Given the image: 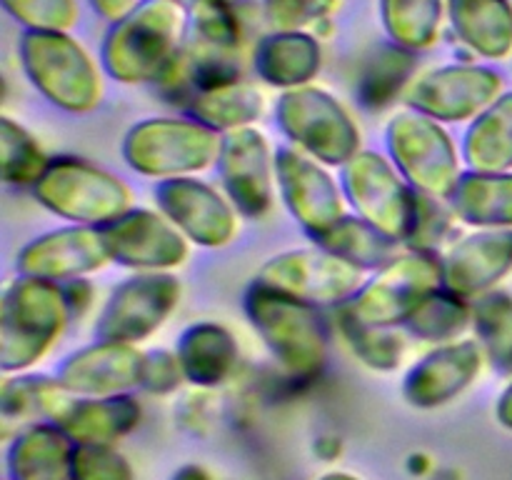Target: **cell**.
I'll list each match as a JSON object with an SVG mask.
<instances>
[{
    "mask_svg": "<svg viewBox=\"0 0 512 480\" xmlns=\"http://www.w3.org/2000/svg\"><path fill=\"white\" fill-rule=\"evenodd\" d=\"M220 175L233 203L245 215H263L270 208V153L258 130H230L220 148Z\"/></svg>",
    "mask_w": 512,
    "mask_h": 480,
    "instance_id": "obj_19",
    "label": "cell"
},
{
    "mask_svg": "<svg viewBox=\"0 0 512 480\" xmlns=\"http://www.w3.org/2000/svg\"><path fill=\"white\" fill-rule=\"evenodd\" d=\"M450 228V215L443 205L435 200V195L418 193V208H415V223L413 233H410V243L415 248H428V245L438 243Z\"/></svg>",
    "mask_w": 512,
    "mask_h": 480,
    "instance_id": "obj_42",
    "label": "cell"
},
{
    "mask_svg": "<svg viewBox=\"0 0 512 480\" xmlns=\"http://www.w3.org/2000/svg\"><path fill=\"white\" fill-rule=\"evenodd\" d=\"M450 18L460 40L475 53L505 58L512 50V5L508 0H450Z\"/></svg>",
    "mask_w": 512,
    "mask_h": 480,
    "instance_id": "obj_26",
    "label": "cell"
},
{
    "mask_svg": "<svg viewBox=\"0 0 512 480\" xmlns=\"http://www.w3.org/2000/svg\"><path fill=\"white\" fill-rule=\"evenodd\" d=\"M280 190L290 213L313 235H325L343 220V200L328 173L295 150H280L275 158Z\"/></svg>",
    "mask_w": 512,
    "mask_h": 480,
    "instance_id": "obj_15",
    "label": "cell"
},
{
    "mask_svg": "<svg viewBox=\"0 0 512 480\" xmlns=\"http://www.w3.org/2000/svg\"><path fill=\"white\" fill-rule=\"evenodd\" d=\"M140 420V405L130 395L80 398L75 395L55 425L70 435L75 445H115Z\"/></svg>",
    "mask_w": 512,
    "mask_h": 480,
    "instance_id": "obj_22",
    "label": "cell"
},
{
    "mask_svg": "<svg viewBox=\"0 0 512 480\" xmlns=\"http://www.w3.org/2000/svg\"><path fill=\"white\" fill-rule=\"evenodd\" d=\"M75 393H70L60 380L18 378L3 385V418L35 425L38 418L58 420L68 408Z\"/></svg>",
    "mask_w": 512,
    "mask_h": 480,
    "instance_id": "obj_29",
    "label": "cell"
},
{
    "mask_svg": "<svg viewBox=\"0 0 512 480\" xmlns=\"http://www.w3.org/2000/svg\"><path fill=\"white\" fill-rule=\"evenodd\" d=\"M260 78L278 88H303L320 70V45L300 30H278L255 50Z\"/></svg>",
    "mask_w": 512,
    "mask_h": 480,
    "instance_id": "obj_24",
    "label": "cell"
},
{
    "mask_svg": "<svg viewBox=\"0 0 512 480\" xmlns=\"http://www.w3.org/2000/svg\"><path fill=\"white\" fill-rule=\"evenodd\" d=\"M278 120L295 143L323 163H350L358 155V128L343 105L325 90H288L278 103Z\"/></svg>",
    "mask_w": 512,
    "mask_h": 480,
    "instance_id": "obj_7",
    "label": "cell"
},
{
    "mask_svg": "<svg viewBox=\"0 0 512 480\" xmlns=\"http://www.w3.org/2000/svg\"><path fill=\"white\" fill-rule=\"evenodd\" d=\"M258 280L305 303L323 305L353 295L360 288L363 273L358 265L320 248L275 255L263 265Z\"/></svg>",
    "mask_w": 512,
    "mask_h": 480,
    "instance_id": "obj_11",
    "label": "cell"
},
{
    "mask_svg": "<svg viewBox=\"0 0 512 480\" xmlns=\"http://www.w3.org/2000/svg\"><path fill=\"white\" fill-rule=\"evenodd\" d=\"M185 373L180 365L178 353H168V350H155V353H145L143 365V388L150 393H170L183 383Z\"/></svg>",
    "mask_w": 512,
    "mask_h": 480,
    "instance_id": "obj_43",
    "label": "cell"
},
{
    "mask_svg": "<svg viewBox=\"0 0 512 480\" xmlns=\"http://www.w3.org/2000/svg\"><path fill=\"white\" fill-rule=\"evenodd\" d=\"M340 0H265V18L275 30H300L338 8Z\"/></svg>",
    "mask_w": 512,
    "mask_h": 480,
    "instance_id": "obj_41",
    "label": "cell"
},
{
    "mask_svg": "<svg viewBox=\"0 0 512 480\" xmlns=\"http://www.w3.org/2000/svg\"><path fill=\"white\" fill-rule=\"evenodd\" d=\"M470 313L463 298L445 290H435L413 315L408 325L418 338L425 340H450L468 325Z\"/></svg>",
    "mask_w": 512,
    "mask_h": 480,
    "instance_id": "obj_35",
    "label": "cell"
},
{
    "mask_svg": "<svg viewBox=\"0 0 512 480\" xmlns=\"http://www.w3.org/2000/svg\"><path fill=\"white\" fill-rule=\"evenodd\" d=\"M413 73V55L400 45H383L365 58L358 95L368 108H383L395 98Z\"/></svg>",
    "mask_w": 512,
    "mask_h": 480,
    "instance_id": "obj_33",
    "label": "cell"
},
{
    "mask_svg": "<svg viewBox=\"0 0 512 480\" xmlns=\"http://www.w3.org/2000/svg\"><path fill=\"white\" fill-rule=\"evenodd\" d=\"M498 420L505 425V428L512 430V385L500 395L498 400Z\"/></svg>",
    "mask_w": 512,
    "mask_h": 480,
    "instance_id": "obj_45",
    "label": "cell"
},
{
    "mask_svg": "<svg viewBox=\"0 0 512 480\" xmlns=\"http://www.w3.org/2000/svg\"><path fill=\"white\" fill-rule=\"evenodd\" d=\"M455 210L463 220L483 228H512V175L473 173L453 190Z\"/></svg>",
    "mask_w": 512,
    "mask_h": 480,
    "instance_id": "obj_27",
    "label": "cell"
},
{
    "mask_svg": "<svg viewBox=\"0 0 512 480\" xmlns=\"http://www.w3.org/2000/svg\"><path fill=\"white\" fill-rule=\"evenodd\" d=\"M173 480H210V475L203 468H198V465H185V468L175 473Z\"/></svg>",
    "mask_w": 512,
    "mask_h": 480,
    "instance_id": "obj_46",
    "label": "cell"
},
{
    "mask_svg": "<svg viewBox=\"0 0 512 480\" xmlns=\"http://www.w3.org/2000/svg\"><path fill=\"white\" fill-rule=\"evenodd\" d=\"M180 298L178 280L170 275H140L120 285L98 320L100 340L135 343L148 338L173 313Z\"/></svg>",
    "mask_w": 512,
    "mask_h": 480,
    "instance_id": "obj_12",
    "label": "cell"
},
{
    "mask_svg": "<svg viewBox=\"0 0 512 480\" xmlns=\"http://www.w3.org/2000/svg\"><path fill=\"white\" fill-rule=\"evenodd\" d=\"M383 23L395 45L423 50L435 43L443 23V0H380Z\"/></svg>",
    "mask_w": 512,
    "mask_h": 480,
    "instance_id": "obj_31",
    "label": "cell"
},
{
    "mask_svg": "<svg viewBox=\"0 0 512 480\" xmlns=\"http://www.w3.org/2000/svg\"><path fill=\"white\" fill-rule=\"evenodd\" d=\"M145 353L133 343L98 340L90 348L70 355L60 368L58 380L80 398L123 395L125 390L143 385Z\"/></svg>",
    "mask_w": 512,
    "mask_h": 480,
    "instance_id": "obj_14",
    "label": "cell"
},
{
    "mask_svg": "<svg viewBox=\"0 0 512 480\" xmlns=\"http://www.w3.org/2000/svg\"><path fill=\"white\" fill-rule=\"evenodd\" d=\"M20 55L28 78L55 105L73 113L98 105L103 95L98 68L70 35L60 30H28Z\"/></svg>",
    "mask_w": 512,
    "mask_h": 480,
    "instance_id": "obj_4",
    "label": "cell"
},
{
    "mask_svg": "<svg viewBox=\"0 0 512 480\" xmlns=\"http://www.w3.org/2000/svg\"><path fill=\"white\" fill-rule=\"evenodd\" d=\"M178 358L185 380L203 388H213L228 380L238 360L235 338L215 323H198L183 333L178 343Z\"/></svg>",
    "mask_w": 512,
    "mask_h": 480,
    "instance_id": "obj_25",
    "label": "cell"
},
{
    "mask_svg": "<svg viewBox=\"0 0 512 480\" xmlns=\"http://www.w3.org/2000/svg\"><path fill=\"white\" fill-rule=\"evenodd\" d=\"M195 118L215 130H238L253 123L263 113V95L245 83H230L225 88L198 95L190 103Z\"/></svg>",
    "mask_w": 512,
    "mask_h": 480,
    "instance_id": "obj_32",
    "label": "cell"
},
{
    "mask_svg": "<svg viewBox=\"0 0 512 480\" xmlns=\"http://www.w3.org/2000/svg\"><path fill=\"white\" fill-rule=\"evenodd\" d=\"M343 333L348 338L350 348L355 350L365 365L375 370H393L403 355V340L380 325H365L353 315L343 318Z\"/></svg>",
    "mask_w": 512,
    "mask_h": 480,
    "instance_id": "obj_37",
    "label": "cell"
},
{
    "mask_svg": "<svg viewBox=\"0 0 512 480\" xmlns=\"http://www.w3.org/2000/svg\"><path fill=\"white\" fill-rule=\"evenodd\" d=\"M110 260L103 230L65 228L43 235L25 245L18 255V268L23 275L43 280H75L93 270L103 268Z\"/></svg>",
    "mask_w": 512,
    "mask_h": 480,
    "instance_id": "obj_16",
    "label": "cell"
},
{
    "mask_svg": "<svg viewBox=\"0 0 512 480\" xmlns=\"http://www.w3.org/2000/svg\"><path fill=\"white\" fill-rule=\"evenodd\" d=\"M5 8L30 30H65L78 18L75 0H3Z\"/></svg>",
    "mask_w": 512,
    "mask_h": 480,
    "instance_id": "obj_40",
    "label": "cell"
},
{
    "mask_svg": "<svg viewBox=\"0 0 512 480\" xmlns=\"http://www.w3.org/2000/svg\"><path fill=\"white\" fill-rule=\"evenodd\" d=\"M320 480H358V478H355V475H348V473H328V475H323Z\"/></svg>",
    "mask_w": 512,
    "mask_h": 480,
    "instance_id": "obj_47",
    "label": "cell"
},
{
    "mask_svg": "<svg viewBox=\"0 0 512 480\" xmlns=\"http://www.w3.org/2000/svg\"><path fill=\"white\" fill-rule=\"evenodd\" d=\"M390 153L405 178L420 190L440 198L453 195L460 183L458 153L453 140L425 113H400L388 128Z\"/></svg>",
    "mask_w": 512,
    "mask_h": 480,
    "instance_id": "obj_8",
    "label": "cell"
},
{
    "mask_svg": "<svg viewBox=\"0 0 512 480\" xmlns=\"http://www.w3.org/2000/svg\"><path fill=\"white\" fill-rule=\"evenodd\" d=\"M475 328L485 353L498 370H512V298L505 293L483 295L475 308Z\"/></svg>",
    "mask_w": 512,
    "mask_h": 480,
    "instance_id": "obj_34",
    "label": "cell"
},
{
    "mask_svg": "<svg viewBox=\"0 0 512 480\" xmlns=\"http://www.w3.org/2000/svg\"><path fill=\"white\" fill-rule=\"evenodd\" d=\"M35 195L45 208L75 223L108 225L130 208V190L118 178L75 158L50 160Z\"/></svg>",
    "mask_w": 512,
    "mask_h": 480,
    "instance_id": "obj_6",
    "label": "cell"
},
{
    "mask_svg": "<svg viewBox=\"0 0 512 480\" xmlns=\"http://www.w3.org/2000/svg\"><path fill=\"white\" fill-rule=\"evenodd\" d=\"M245 310L260 338L293 378H313L323 368L328 338L313 303L258 280L245 295Z\"/></svg>",
    "mask_w": 512,
    "mask_h": 480,
    "instance_id": "obj_2",
    "label": "cell"
},
{
    "mask_svg": "<svg viewBox=\"0 0 512 480\" xmlns=\"http://www.w3.org/2000/svg\"><path fill=\"white\" fill-rule=\"evenodd\" d=\"M443 265L428 255H405L395 258L378 278L360 290L350 315L365 325L390 328L410 320V315L440 290Z\"/></svg>",
    "mask_w": 512,
    "mask_h": 480,
    "instance_id": "obj_9",
    "label": "cell"
},
{
    "mask_svg": "<svg viewBox=\"0 0 512 480\" xmlns=\"http://www.w3.org/2000/svg\"><path fill=\"white\" fill-rule=\"evenodd\" d=\"M465 158L478 173H505L512 168V93L495 100L470 128Z\"/></svg>",
    "mask_w": 512,
    "mask_h": 480,
    "instance_id": "obj_28",
    "label": "cell"
},
{
    "mask_svg": "<svg viewBox=\"0 0 512 480\" xmlns=\"http://www.w3.org/2000/svg\"><path fill=\"white\" fill-rule=\"evenodd\" d=\"M178 8L188 10L195 20V33L223 48L238 45V20H235L230 0H168Z\"/></svg>",
    "mask_w": 512,
    "mask_h": 480,
    "instance_id": "obj_38",
    "label": "cell"
},
{
    "mask_svg": "<svg viewBox=\"0 0 512 480\" xmlns=\"http://www.w3.org/2000/svg\"><path fill=\"white\" fill-rule=\"evenodd\" d=\"M512 268V230L490 228L468 235L443 260V283L460 298L493 288Z\"/></svg>",
    "mask_w": 512,
    "mask_h": 480,
    "instance_id": "obj_21",
    "label": "cell"
},
{
    "mask_svg": "<svg viewBox=\"0 0 512 480\" xmlns=\"http://www.w3.org/2000/svg\"><path fill=\"white\" fill-rule=\"evenodd\" d=\"M320 248L330 250V253L340 255L348 263L358 265V268H368V265H383L388 260H395V243L398 240L388 238L383 230L370 225L368 220H353L343 218L338 225L320 235Z\"/></svg>",
    "mask_w": 512,
    "mask_h": 480,
    "instance_id": "obj_30",
    "label": "cell"
},
{
    "mask_svg": "<svg viewBox=\"0 0 512 480\" xmlns=\"http://www.w3.org/2000/svg\"><path fill=\"white\" fill-rule=\"evenodd\" d=\"M68 303L53 280L23 275L5 288L0 300V365L5 373L28 368L48 353L63 333Z\"/></svg>",
    "mask_w": 512,
    "mask_h": 480,
    "instance_id": "obj_1",
    "label": "cell"
},
{
    "mask_svg": "<svg viewBox=\"0 0 512 480\" xmlns=\"http://www.w3.org/2000/svg\"><path fill=\"white\" fill-rule=\"evenodd\" d=\"M483 353L473 340L450 343L420 360L408 373L403 395L415 408H438L458 398L480 373Z\"/></svg>",
    "mask_w": 512,
    "mask_h": 480,
    "instance_id": "obj_20",
    "label": "cell"
},
{
    "mask_svg": "<svg viewBox=\"0 0 512 480\" xmlns=\"http://www.w3.org/2000/svg\"><path fill=\"white\" fill-rule=\"evenodd\" d=\"M155 195L163 213L195 243L218 248L235 235V213L210 185L193 178H170Z\"/></svg>",
    "mask_w": 512,
    "mask_h": 480,
    "instance_id": "obj_18",
    "label": "cell"
},
{
    "mask_svg": "<svg viewBox=\"0 0 512 480\" xmlns=\"http://www.w3.org/2000/svg\"><path fill=\"white\" fill-rule=\"evenodd\" d=\"M180 13L168 0H148L115 23L103 45L105 70L120 83L160 80L178 55Z\"/></svg>",
    "mask_w": 512,
    "mask_h": 480,
    "instance_id": "obj_3",
    "label": "cell"
},
{
    "mask_svg": "<svg viewBox=\"0 0 512 480\" xmlns=\"http://www.w3.org/2000/svg\"><path fill=\"white\" fill-rule=\"evenodd\" d=\"M0 150H3V178L8 183H38L48 168L40 145L10 118L0 120Z\"/></svg>",
    "mask_w": 512,
    "mask_h": 480,
    "instance_id": "obj_36",
    "label": "cell"
},
{
    "mask_svg": "<svg viewBox=\"0 0 512 480\" xmlns=\"http://www.w3.org/2000/svg\"><path fill=\"white\" fill-rule=\"evenodd\" d=\"M90 3H93V8L98 10L103 18L115 20V23L138 8V0H90Z\"/></svg>",
    "mask_w": 512,
    "mask_h": 480,
    "instance_id": "obj_44",
    "label": "cell"
},
{
    "mask_svg": "<svg viewBox=\"0 0 512 480\" xmlns=\"http://www.w3.org/2000/svg\"><path fill=\"white\" fill-rule=\"evenodd\" d=\"M503 78L478 65H450L428 73L410 88L408 100L435 120H465L498 100Z\"/></svg>",
    "mask_w": 512,
    "mask_h": 480,
    "instance_id": "obj_13",
    "label": "cell"
},
{
    "mask_svg": "<svg viewBox=\"0 0 512 480\" xmlns=\"http://www.w3.org/2000/svg\"><path fill=\"white\" fill-rule=\"evenodd\" d=\"M100 230L108 243L110 258L130 268H173L188 255L183 235L150 210H130Z\"/></svg>",
    "mask_w": 512,
    "mask_h": 480,
    "instance_id": "obj_17",
    "label": "cell"
},
{
    "mask_svg": "<svg viewBox=\"0 0 512 480\" xmlns=\"http://www.w3.org/2000/svg\"><path fill=\"white\" fill-rule=\"evenodd\" d=\"M350 200L370 225L393 240H408L413 233L418 193L398 178L388 160L378 153H358L345 170Z\"/></svg>",
    "mask_w": 512,
    "mask_h": 480,
    "instance_id": "obj_10",
    "label": "cell"
},
{
    "mask_svg": "<svg viewBox=\"0 0 512 480\" xmlns=\"http://www.w3.org/2000/svg\"><path fill=\"white\" fill-rule=\"evenodd\" d=\"M223 140L218 130L195 120L155 118L138 123L128 133L123 155L133 170L158 178H183L220 158Z\"/></svg>",
    "mask_w": 512,
    "mask_h": 480,
    "instance_id": "obj_5",
    "label": "cell"
},
{
    "mask_svg": "<svg viewBox=\"0 0 512 480\" xmlns=\"http://www.w3.org/2000/svg\"><path fill=\"white\" fill-rule=\"evenodd\" d=\"M75 443L60 425H28L10 445V480H73Z\"/></svg>",
    "mask_w": 512,
    "mask_h": 480,
    "instance_id": "obj_23",
    "label": "cell"
},
{
    "mask_svg": "<svg viewBox=\"0 0 512 480\" xmlns=\"http://www.w3.org/2000/svg\"><path fill=\"white\" fill-rule=\"evenodd\" d=\"M73 480H133V468L113 445H75Z\"/></svg>",
    "mask_w": 512,
    "mask_h": 480,
    "instance_id": "obj_39",
    "label": "cell"
}]
</instances>
